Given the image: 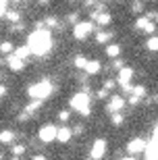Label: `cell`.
<instances>
[{"instance_id": "6da1fadb", "label": "cell", "mask_w": 158, "mask_h": 160, "mask_svg": "<svg viewBox=\"0 0 158 160\" xmlns=\"http://www.w3.org/2000/svg\"><path fill=\"white\" fill-rule=\"evenodd\" d=\"M27 46H29L31 54L35 56H46L52 48V31L42 27V29H35L27 36Z\"/></svg>"}, {"instance_id": "7a4b0ae2", "label": "cell", "mask_w": 158, "mask_h": 160, "mask_svg": "<svg viewBox=\"0 0 158 160\" xmlns=\"http://www.w3.org/2000/svg\"><path fill=\"white\" fill-rule=\"evenodd\" d=\"M71 110H77L81 117H89L92 114V108H89V94L88 92H77L73 98L69 100Z\"/></svg>"}, {"instance_id": "3957f363", "label": "cell", "mask_w": 158, "mask_h": 160, "mask_svg": "<svg viewBox=\"0 0 158 160\" xmlns=\"http://www.w3.org/2000/svg\"><path fill=\"white\" fill-rule=\"evenodd\" d=\"M54 92V85L50 81H38V83H31L29 88H27V94H29L31 100H46L48 96Z\"/></svg>"}, {"instance_id": "277c9868", "label": "cell", "mask_w": 158, "mask_h": 160, "mask_svg": "<svg viewBox=\"0 0 158 160\" xmlns=\"http://www.w3.org/2000/svg\"><path fill=\"white\" fill-rule=\"evenodd\" d=\"M38 137H40V142L50 143V142H54V139H59V129H56L54 125H42L40 131H38Z\"/></svg>"}, {"instance_id": "5b68a950", "label": "cell", "mask_w": 158, "mask_h": 160, "mask_svg": "<svg viewBox=\"0 0 158 160\" xmlns=\"http://www.w3.org/2000/svg\"><path fill=\"white\" fill-rule=\"evenodd\" d=\"M92 31H94V23L92 21H79L73 27V36H75V40H85Z\"/></svg>"}, {"instance_id": "8992f818", "label": "cell", "mask_w": 158, "mask_h": 160, "mask_svg": "<svg viewBox=\"0 0 158 160\" xmlns=\"http://www.w3.org/2000/svg\"><path fill=\"white\" fill-rule=\"evenodd\" d=\"M106 139H96L94 143H92V150H89V160H102L106 156Z\"/></svg>"}, {"instance_id": "52a82bcc", "label": "cell", "mask_w": 158, "mask_h": 160, "mask_svg": "<svg viewBox=\"0 0 158 160\" xmlns=\"http://www.w3.org/2000/svg\"><path fill=\"white\" fill-rule=\"evenodd\" d=\"M146 150H148V143H146L144 137H133V139L127 143L129 154H141V152H146Z\"/></svg>"}, {"instance_id": "ba28073f", "label": "cell", "mask_w": 158, "mask_h": 160, "mask_svg": "<svg viewBox=\"0 0 158 160\" xmlns=\"http://www.w3.org/2000/svg\"><path fill=\"white\" fill-rule=\"evenodd\" d=\"M146 158L148 160H158V127L154 129V135L148 143V150H146Z\"/></svg>"}, {"instance_id": "9c48e42d", "label": "cell", "mask_w": 158, "mask_h": 160, "mask_svg": "<svg viewBox=\"0 0 158 160\" xmlns=\"http://www.w3.org/2000/svg\"><path fill=\"white\" fill-rule=\"evenodd\" d=\"M125 106V100L121 98V96H112L110 100H108V104H106V110L108 112H112V114H117V112H121V108Z\"/></svg>"}, {"instance_id": "30bf717a", "label": "cell", "mask_w": 158, "mask_h": 160, "mask_svg": "<svg viewBox=\"0 0 158 160\" xmlns=\"http://www.w3.org/2000/svg\"><path fill=\"white\" fill-rule=\"evenodd\" d=\"M6 62H8V69H11V71H15V73H21L25 69V60H21L19 56H15V54H13V56H8V58H6Z\"/></svg>"}, {"instance_id": "8fae6325", "label": "cell", "mask_w": 158, "mask_h": 160, "mask_svg": "<svg viewBox=\"0 0 158 160\" xmlns=\"http://www.w3.org/2000/svg\"><path fill=\"white\" fill-rule=\"evenodd\" d=\"M131 77H133V69H131V67H125V69L119 71V83H121V85H129V83H131Z\"/></svg>"}, {"instance_id": "7c38bea8", "label": "cell", "mask_w": 158, "mask_h": 160, "mask_svg": "<svg viewBox=\"0 0 158 160\" xmlns=\"http://www.w3.org/2000/svg\"><path fill=\"white\" fill-rule=\"evenodd\" d=\"M92 21H96V25H108L112 21L110 12H98V15H92Z\"/></svg>"}, {"instance_id": "4fadbf2b", "label": "cell", "mask_w": 158, "mask_h": 160, "mask_svg": "<svg viewBox=\"0 0 158 160\" xmlns=\"http://www.w3.org/2000/svg\"><path fill=\"white\" fill-rule=\"evenodd\" d=\"M73 135H75V133H73V129H69V127H60L59 129V142L60 143H69Z\"/></svg>"}, {"instance_id": "5bb4252c", "label": "cell", "mask_w": 158, "mask_h": 160, "mask_svg": "<svg viewBox=\"0 0 158 160\" xmlns=\"http://www.w3.org/2000/svg\"><path fill=\"white\" fill-rule=\"evenodd\" d=\"M15 50H17V48H13V42H8V40H4L2 44H0V52H2V56H13Z\"/></svg>"}, {"instance_id": "9a60e30c", "label": "cell", "mask_w": 158, "mask_h": 160, "mask_svg": "<svg viewBox=\"0 0 158 160\" xmlns=\"http://www.w3.org/2000/svg\"><path fill=\"white\" fill-rule=\"evenodd\" d=\"M100 69H102V65H100L98 60H89L88 67H85V73H88V75H98Z\"/></svg>"}, {"instance_id": "2e32d148", "label": "cell", "mask_w": 158, "mask_h": 160, "mask_svg": "<svg viewBox=\"0 0 158 160\" xmlns=\"http://www.w3.org/2000/svg\"><path fill=\"white\" fill-rule=\"evenodd\" d=\"M29 54H31V50H29V46H27V44L15 50V56H19L21 60H27V58H29Z\"/></svg>"}, {"instance_id": "e0dca14e", "label": "cell", "mask_w": 158, "mask_h": 160, "mask_svg": "<svg viewBox=\"0 0 158 160\" xmlns=\"http://www.w3.org/2000/svg\"><path fill=\"white\" fill-rule=\"evenodd\" d=\"M40 108H42V100H31L29 104L25 106V112H27V114L31 117V114H33L35 110H40Z\"/></svg>"}, {"instance_id": "ac0fdd59", "label": "cell", "mask_w": 158, "mask_h": 160, "mask_svg": "<svg viewBox=\"0 0 158 160\" xmlns=\"http://www.w3.org/2000/svg\"><path fill=\"white\" fill-rule=\"evenodd\" d=\"M146 48L150 52H158V36H150L146 42Z\"/></svg>"}, {"instance_id": "d6986e66", "label": "cell", "mask_w": 158, "mask_h": 160, "mask_svg": "<svg viewBox=\"0 0 158 160\" xmlns=\"http://www.w3.org/2000/svg\"><path fill=\"white\" fill-rule=\"evenodd\" d=\"M110 38H112L110 31H96V42H98V44H106Z\"/></svg>"}, {"instance_id": "ffe728a7", "label": "cell", "mask_w": 158, "mask_h": 160, "mask_svg": "<svg viewBox=\"0 0 158 160\" xmlns=\"http://www.w3.org/2000/svg\"><path fill=\"white\" fill-rule=\"evenodd\" d=\"M106 54H108L110 58H117L119 54H121V46H119V44H110V46L106 48Z\"/></svg>"}, {"instance_id": "44dd1931", "label": "cell", "mask_w": 158, "mask_h": 160, "mask_svg": "<svg viewBox=\"0 0 158 160\" xmlns=\"http://www.w3.org/2000/svg\"><path fill=\"white\" fill-rule=\"evenodd\" d=\"M150 21H152V19L148 17V15H146V17H140V19H137V21H135V27H137V29H141V31H144V29H146V27H148V25H150Z\"/></svg>"}, {"instance_id": "7402d4cb", "label": "cell", "mask_w": 158, "mask_h": 160, "mask_svg": "<svg viewBox=\"0 0 158 160\" xmlns=\"http://www.w3.org/2000/svg\"><path fill=\"white\" fill-rule=\"evenodd\" d=\"M88 62H89V60H88V58H83V56H75V60H73V65H75L79 71H85Z\"/></svg>"}, {"instance_id": "603a6c76", "label": "cell", "mask_w": 158, "mask_h": 160, "mask_svg": "<svg viewBox=\"0 0 158 160\" xmlns=\"http://www.w3.org/2000/svg\"><path fill=\"white\" fill-rule=\"evenodd\" d=\"M4 19H6V21H11V23H19V21H21V15H19L17 11H8L4 15Z\"/></svg>"}, {"instance_id": "cb8c5ba5", "label": "cell", "mask_w": 158, "mask_h": 160, "mask_svg": "<svg viewBox=\"0 0 158 160\" xmlns=\"http://www.w3.org/2000/svg\"><path fill=\"white\" fill-rule=\"evenodd\" d=\"M0 139H2V143H11V142H15V133L13 131H2V135H0Z\"/></svg>"}, {"instance_id": "d4e9b609", "label": "cell", "mask_w": 158, "mask_h": 160, "mask_svg": "<svg viewBox=\"0 0 158 160\" xmlns=\"http://www.w3.org/2000/svg\"><path fill=\"white\" fill-rule=\"evenodd\" d=\"M146 94H148V89L144 88V85H133V94H131V96H137V98H144Z\"/></svg>"}, {"instance_id": "484cf974", "label": "cell", "mask_w": 158, "mask_h": 160, "mask_svg": "<svg viewBox=\"0 0 158 160\" xmlns=\"http://www.w3.org/2000/svg\"><path fill=\"white\" fill-rule=\"evenodd\" d=\"M11 154H15V158H19L21 154H25V146H13V150H11Z\"/></svg>"}, {"instance_id": "4316f807", "label": "cell", "mask_w": 158, "mask_h": 160, "mask_svg": "<svg viewBox=\"0 0 158 160\" xmlns=\"http://www.w3.org/2000/svg\"><path fill=\"white\" fill-rule=\"evenodd\" d=\"M123 121H125V117H123L121 112H117V114H112V121H110V123L119 127V125H123Z\"/></svg>"}, {"instance_id": "83f0119b", "label": "cell", "mask_w": 158, "mask_h": 160, "mask_svg": "<svg viewBox=\"0 0 158 160\" xmlns=\"http://www.w3.org/2000/svg\"><path fill=\"white\" fill-rule=\"evenodd\" d=\"M115 85H117V81H115V79H106V81H104V89H106V92H112V89H115Z\"/></svg>"}, {"instance_id": "f1b7e54d", "label": "cell", "mask_w": 158, "mask_h": 160, "mask_svg": "<svg viewBox=\"0 0 158 160\" xmlns=\"http://www.w3.org/2000/svg\"><path fill=\"white\" fill-rule=\"evenodd\" d=\"M67 21L73 23V25H77V23H79V15H77V12H71L69 17H67Z\"/></svg>"}, {"instance_id": "f546056e", "label": "cell", "mask_w": 158, "mask_h": 160, "mask_svg": "<svg viewBox=\"0 0 158 160\" xmlns=\"http://www.w3.org/2000/svg\"><path fill=\"white\" fill-rule=\"evenodd\" d=\"M131 11H133V12H141V11H144V4H141V2H133Z\"/></svg>"}, {"instance_id": "4dcf8cb0", "label": "cell", "mask_w": 158, "mask_h": 160, "mask_svg": "<svg viewBox=\"0 0 158 160\" xmlns=\"http://www.w3.org/2000/svg\"><path fill=\"white\" fill-rule=\"evenodd\" d=\"M69 117H71L69 110H60V112H59V119L60 121H69Z\"/></svg>"}, {"instance_id": "1f68e13d", "label": "cell", "mask_w": 158, "mask_h": 160, "mask_svg": "<svg viewBox=\"0 0 158 160\" xmlns=\"http://www.w3.org/2000/svg\"><path fill=\"white\" fill-rule=\"evenodd\" d=\"M141 102V98H137V96H129V104H133V106H137Z\"/></svg>"}, {"instance_id": "d6a6232c", "label": "cell", "mask_w": 158, "mask_h": 160, "mask_svg": "<svg viewBox=\"0 0 158 160\" xmlns=\"http://www.w3.org/2000/svg\"><path fill=\"white\" fill-rule=\"evenodd\" d=\"M106 94H108V92H106V89L102 88V89L98 92V94H96V98H100V100H102V98H106Z\"/></svg>"}, {"instance_id": "836d02e7", "label": "cell", "mask_w": 158, "mask_h": 160, "mask_svg": "<svg viewBox=\"0 0 158 160\" xmlns=\"http://www.w3.org/2000/svg\"><path fill=\"white\" fill-rule=\"evenodd\" d=\"M73 133H75V135L83 133V125H75V129H73Z\"/></svg>"}, {"instance_id": "e575fe53", "label": "cell", "mask_w": 158, "mask_h": 160, "mask_svg": "<svg viewBox=\"0 0 158 160\" xmlns=\"http://www.w3.org/2000/svg\"><path fill=\"white\" fill-rule=\"evenodd\" d=\"M112 67H115V69H125V67H123V60H115V62H112Z\"/></svg>"}, {"instance_id": "d590c367", "label": "cell", "mask_w": 158, "mask_h": 160, "mask_svg": "<svg viewBox=\"0 0 158 160\" xmlns=\"http://www.w3.org/2000/svg\"><path fill=\"white\" fill-rule=\"evenodd\" d=\"M31 160H46V154H35Z\"/></svg>"}, {"instance_id": "8d00e7d4", "label": "cell", "mask_w": 158, "mask_h": 160, "mask_svg": "<svg viewBox=\"0 0 158 160\" xmlns=\"http://www.w3.org/2000/svg\"><path fill=\"white\" fill-rule=\"evenodd\" d=\"M50 4V0H38V6H48Z\"/></svg>"}, {"instance_id": "74e56055", "label": "cell", "mask_w": 158, "mask_h": 160, "mask_svg": "<svg viewBox=\"0 0 158 160\" xmlns=\"http://www.w3.org/2000/svg\"><path fill=\"white\" fill-rule=\"evenodd\" d=\"M0 94H2V96H6V94H8V89H6V85H2V88H0Z\"/></svg>"}, {"instance_id": "f35d334b", "label": "cell", "mask_w": 158, "mask_h": 160, "mask_svg": "<svg viewBox=\"0 0 158 160\" xmlns=\"http://www.w3.org/2000/svg\"><path fill=\"white\" fill-rule=\"evenodd\" d=\"M94 2L96 0H85V6H94Z\"/></svg>"}, {"instance_id": "ab89813d", "label": "cell", "mask_w": 158, "mask_h": 160, "mask_svg": "<svg viewBox=\"0 0 158 160\" xmlns=\"http://www.w3.org/2000/svg\"><path fill=\"white\" fill-rule=\"evenodd\" d=\"M121 160H137L135 156H125V158H121Z\"/></svg>"}, {"instance_id": "60d3db41", "label": "cell", "mask_w": 158, "mask_h": 160, "mask_svg": "<svg viewBox=\"0 0 158 160\" xmlns=\"http://www.w3.org/2000/svg\"><path fill=\"white\" fill-rule=\"evenodd\" d=\"M13 160H21V158H13Z\"/></svg>"}]
</instances>
